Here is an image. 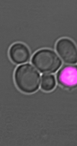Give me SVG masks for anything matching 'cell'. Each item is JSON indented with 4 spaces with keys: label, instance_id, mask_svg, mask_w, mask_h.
<instances>
[{
    "label": "cell",
    "instance_id": "cell-1",
    "mask_svg": "<svg viewBox=\"0 0 77 146\" xmlns=\"http://www.w3.org/2000/svg\"><path fill=\"white\" fill-rule=\"evenodd\" d=\"M15 84L22 92L31 94L37 91L40 84V74L29 64H23L17 68L14 74Z\"/></svg>",
    "mask_w": 77,
    "mask_h": 146
},
{
    "label": "cell",
    "instance_id": "cell-2",
    "mask_svg": "<svg viewBox=\"0 0 77 146\" xmlns=\"http://www.w3.org/2000/svg\"><path fill=\"white\" fill-rule=\"evenodd\" d=\"M32 63L41 72L54 73L61 65V61L56 53L49 49H42L35 53Z\"/></svg>",
    "mask_w": 77,
    "mask_h": 146
},
{
    "label": "cell",
    "instance_id": "cell-3",
    "mask_svg": "<svg viewBox=\"0 0 77 146\" xmlns=\"http://www.w3.org/2000/svg\"><path fill=\"white\" fill-rule=\"evenodd\" d=\"M56 50L65 62L74 64L77 62V48L68 38L61 39L56 44Z\"/></svg>",
    "mask_w": 77,
    "mask_h": 146
},
{
    "label": "cell",
    "instance_id": "cell-4",
    "mask_svg": "<svg viewBox=\"0 0 77 146\" xmlns=\"http://www.w3.org/2000/svg\"><path fill=\"white\" fill-rule=\"evenodd\" d=\"M58 83L69 89L77 87V66H65L58 72Z\"/></svg>",
    "mask_w": 77,
    "mask_h": 146
},
{
    "label": "cell",
    "instance_id": "cell-5",
    "mask_svg": "<svg viewBox=\"0 0 77 146\" xmlns=\"http://www.w3.org/2000/svg\"><path fill=\"white\" fill-rule=\"evenodd\" d=\"M11 60L17 64L26 62L29 60L30 53L28 47L21 43H17L11 46L9 50Z\"/></svg>",
    "mask_w": 77,
    "mask_h": 146
},
{
    "label": "cell",
    "instance_id": "cell-6",
    "mask_svg": "<svg viewBox=\"0 0 77 146\" xmlns=\"http://www.w3.org/2000/svg\"><path fill=\"white\" fill-rule=\"evenodd\" d=\"M56 86V80L54 75L44 74L41 78V87L43 90L50 92L53 90Z\"/></svg>",
    "mask_w": 77,
    "mask_h": 146
}]
</instances>
